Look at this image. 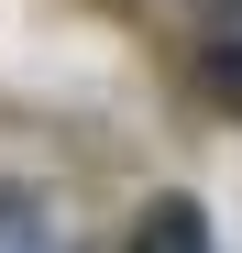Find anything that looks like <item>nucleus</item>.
<instances>
[{"label": "nucleus", "mask_w": 242, "mask_h": 253, "mask_svg": "<svg viewBox=\"0 0 242 253\" xmlns=\"http://www.w3.org/2000/svg\"><path fill=\"white\" fill-rule=\"evenodd\" d=\"M121 253H209V209H198V198H154Z\"/></svg>", "instance_id": "f257e3e1"}, {"label": "nucleus", "mask_w": 242, "mask_h": 253, "mask_svg": "<svg viewBox=\"0 0 242 253\" xmlns=\"http://www.w3.org/2000/svg\"><path fill=\"white\" fill-rule=\"evenodd\" d=\"M209 88H220V99L242 110V44H209Z\"/></svg>", "instance_id": "f03ea898"}]
</instances>
